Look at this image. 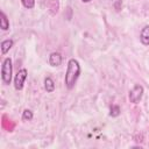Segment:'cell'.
<instances>
[{
  "instance_id": "8992f818",
  "label": "cell",
  "mask_w": 149,
  "mask_h": 149,
  "mask_svg": "<svg viewBox=\"0 0 149 149\" xmlns=\"http://www.w3.org/2000/svg\"><path fill=\"white\" fill-rule=\"evenodd\" d=\"M140 40H141L142 44H144V45H149V24L146 26V27L141 30Z\"/></svg>"
},
{
  "instance_id": "4fadbf2b",
  "label": "cell",
  "mask_w": 149,
  "mask_h": 149,
  "mask_svg": "<svg viewBox=\"0 0 149 149\" xmlns=\"http://www.w3.org/2000/svg\"><path fill=\"white\" fill-rule=\"evenodd\" d=\"M21 2L23 5V7L27 9H31L35 6V0H21Z\"/></svg>"
},
{
  "instance_id": "30bf717a",
  "label": "cell",
  "mask_w": 149,
  "mask_h": 149,
  "mask_svg": "<svg viewBox=\"0 0 149 149\" xmlns=\"http://www.w3.org/2000/svg\"><path fill=\"white\" fill-rule=\"evenodd\" d=\"M48 7L49 9L51 10L52 14H56L58 12V7H59V3L57 0H49V3H48Z\"/></svg>"
},
{
  "instance_id": "8fae6325",
  "label": "cell",
  "mask_w": 149,
  "mask_h": 149,
  "mask_svg": "<svg viewBox=\"0 0 149 149\" xmlns=\"http://www.w3.org/2000/svg\"><path fill=\"white\" fill-rule=\"evenodd\" d=\"M120 107L118 105H112L111 106V112H109V115L111 116H118L120 114Z\"/></svg>"
},
{
  "instance_id": "3957f363",
  "label": "cell",
  "mask_w": 149,
  "mask_h": 149,
  "mask_svg": "<svg viewBox=\"0 0 149 149\" xmlns=\"http://www.w3.org/2000/svg\"><path fill=\"white\" fill-rule=\"evenodd\" d=\"M142 95H143V87L140 84H135L134 87L129 91V101L133 104H137L142 99Z\"/></svg>"
},
{
  "instance_id": "7c38bea8",
  "label": "cell",
  "mask_w": 149,
  "mask_h": 149,
  "mask_svg": "<svg viewBox=\"0 0 149 149\" xmlns=\"http://www.w3.org/2000/svg\"><path fill=\"white\" fill-rule=\"evenodd\" d=\"M33 119V112L30 109H24L22 113V120L24 121H29Z\"/></svg>"
},
{
  "instance_id": "5b68a950",
  "label": "cell",
  "mask_w": 149,
  "mask_h": 149,
  "mask_svg": "<svg viewBox=\"0 0 149 149\" xmlns=\"http://www.w3.org/2000/svg\"><path fill=\"white\" fill-rule=\"evenodd\" d=\"M62 63V55L59 52H52L49 56V64L51 66H58Z\"/></svg>"
},
{
  "instance_id": "5bb4252c",
  "label": "cell",
  "mask_w": 149,
  "mask_h": 149,
  "mask_svg": "<svg viewBox=\"0 0 149 149\" xmlns=\"http://www.w3.org/2000/svg\"><path fill=\"white\" fill-rule=\"evenodd\" d=\"M81 1H83V2H90L91 0H81Z\"/></svg>"
},
{
  "instance_id": "9c48e42d",
  "label": "cell",
  "mask_w": 149,
  "mask_h": 149,
  "mask_svg": "<svg viewBox=\"0 0 149 149\" xmlns=\"http://www.w3.org/2000/svg\"><path fill=\"white\" fill-rule=\"evenodd\" d=\"M13 40H5L1 42V52L6 54L7 51H9V49L13 47Z\"/></svg>"
},
{
  "instance_id": "7a4b0ae2",
  "label": "cell",
  "mask_w": 149,
  "mask_h": 149,
  "mask_svg": "<svg viewBox=\"0 0 149 149\" xmlns=\"http://www.w3.org/2000/svg\"><path fill=\"white\" fill-rule=\"evenodd\" d=\"M1 78L2 81L8 85L10 84L12 80V59L9 57L5 58L2 62V66H1Z\"/></svg>"
},
{
  "instance_id": "6da1fadb",
  "label": "cell",
  "mask_w": 149,
  "mask_h": 149,
  "mask_svg": "<svg viewBox=\"0 0 149 149\" xmlns=\"http://www.w3.org/2000/svg\"><path fill=\"white\" fill-rule=\"evenodd\" d=\"M80 74V65L78 63L77 59L74 58H71L69 62H68V68H66V72H65V85L69 90L73 88L74 85H76V81L78 79Z\"/></svg>"
},
{
  "instance_id": "ba28073f",
  "label": "cell",
  "mask_w": 149,
  "mask_h": 149,
  "mask_svg": "<svg viewBox=\"0 0 149 149\" xmlns=\"http://www.w3.org/2000/svg\"><path fill=\"white\" fill-rule=\"evenodd\" d=\"M0 27L2 30H7L9 28V21H8L7 16L3 12L0 13Z\"/></svg>"
},
{
  "instance_id": "52a82bcc",
  "label": "cell",
  "mask_w": 149,
  "mask_h": 149,
  "mask_svg": "<svg viewBox=\"0 0 149 149\" xmlns=\"http://www.w3.org/2000/svg\"><path fill=\"white\" fill-rule=\"evenodd\" d=\"M44 88H45V91H47L48 93H51V92L55 91V83H54L52 78L47 77V78L44 79Z\"/></svg>"
},
{
  "instance_id": "277c9868",
  "label": "cell",
  "mask_w": 149,
  "mask_h": 149,
  "mask_svg": "<svg viewBox=\"0 0 149 149\" xmlns=\"http://www.w3.org/2000/svg\"><path fill=\"white\" fill-rule=\"evenodd\" d=\"M27 70L26 69H21L17 71V73L15 74V78H14V87L16 90H22L23 88V84H24V80L27 78Z\"/></svg>"
}]
</instances>
